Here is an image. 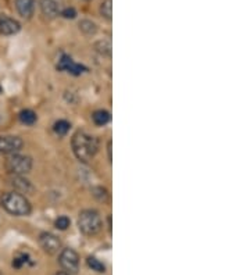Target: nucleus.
I'll list each match as a JSON object with an SVG mask.
<instances>
[{
	"instance_id": "obj_20",
	"label": "nucleus",
	"mask_w": 250,
	"mask_h": 275,
	"mask_svg": "<svg viewBox=\"0 0 250 275\" xmlns=\"http://www.w3.org/2000/svg\"><path fill=\"white\" fill-rule=\"evenodd\" d=\"M55 225L57 229H60V231H65V229L69 227V218L68 217H65V215H62V217H59V218L56 220Z\"/></svg>"
},
{
	"instance_id": "obj_7",
	"label": "nucleus",
	"mask_w": 250,
	"mask_h": 275,
	"mask_svg": "<svg viewBox=\"0 0 250 275\" xmlns=\"http://www.w3.org/2000/svg\"><path fill=\"white\" fill-rule=\"evenodd\" d=\"M39 245L48 255H56L62 249V241L50 232H42L39 235Z\"/></svg>"
},
{
	"instance_id": "obj_16",
	"label": "nucleus",
	"mask_w": 250,
	"mask_h": 275,
	"mask_svg": "<svg viewBox=\"0 0 250 275\" xmlns=\"http://www.w3.org/2000/svg\"><path fill=\"white\" fill-rule=\"evenodd\" d=\"M79 29H81L85 35H93L96 34L97 31L96 24L89 20L81 21V22H79Z\"/></svg>"
},
{
	"instance_id": "obj_14",
	"label": "nucleus",
	"mask_w": 250,
	"mask_h": 275,
	"mask_svg": "<svg viewBox=\"0 0 250 275\" xmlns=\"http://www.w3.org/2000/svg\"><path fill=\"white\" fill-rule=\"evenodd\" d=\"M95 49L99 55L110 57L111 56V43L110 41H99L95 43Z\"/></svg>"
},
{
	"instance_id": "obj_23",
	"label": "nucleus",
	"mask_w": 250,
	"mask_h": 275,
	"mask_svg": "<svg viewBox=\"0 0 250 275\" xmlns=\"http://www.w3.org/2000/svg\"><path fill=\"white\" fill-rule=\"evenodd\" d=\"M60 14H62L64 18H71V20H72V18H75L76 11L74 7H67V8H64Z\"/></svg>"
},
{
	"instance_id": "obj_26",
	"label": "nucleus",
	"mask_w": 250,
	"mask_h": 275,
	"mask_svg": "<svg viewBox=\"0 0 250 275\" xmlns=\"http://www.w3.org/2000/svg\"><path fill=\"white\" fill-rule=\"evenodd\" d=\"M0 93H1V86H0Z\"/></svg>"
},
{
	"instance_id": "obj_2",
	"label": "nucleus",
	"mask_w": 250,
	"mask_h": 275,
	"mask_svg": "<svg viewBox=\"0 0 250 275\" xmlns=\"http://www.w3.org/2000/svg\"><path fill=\"white\" fill-rule=\"evenodd\" d=\"M0 203L7 213L15 215V217H27L32 211L29 200L18 192L4 193Z\"/></svg>"
},
{
	"instance_id": "obj_22",
	"label": "nucleus",
	"mask_w": 250,
	"mask_h": 275,
	"mask_svg": "<svg viewBox=\"0 0 250 275\" xmlns=\"http://www.w3.org/2000/svg\"><path fill=\"white\" fill-rule=\"evenodd\" d=\"M93 196H95L96 199L100 200V202H104V200L109 198V193H107V191H106L104 188L99 186V188H95V189H93Z\"/></svg>"
},
{
	"instance_id": "obj_6",
	"label": "nucleus",
	"mask_w": 250,
	"mask_h": 275,
	"mask_svg": "<svg viewBox=\"0 0 250 275\" xmlns=\"http://www.w3.org/2000/svg\"><path fill=\"white\" fill-rule=\"evenodd\" d=\"M22 144L24 142L20 137H0V154H15L22 149Z\"/></svg>"
},
{
	"instance_id": "obj_12",
	"label": "nucleus",
	"mask_w": 250,
	"mask_h": 275,
	"mask_svg": "<svg viewBox=\"0 0 250 275\" xmlns=\"http://www.w3.org/2000/svg\"><path fill=\"white\" fill-rule=\"evenodd\" d=\"M15 8L24 18H29L35 10V0H15Z\"/></svg>"
},
{
	"instance_id": "obj_24",
	"label": "nucleus",
	"mask_w": 250,
	"mask_h": 275,
	"mask_svg": "<svg viewBox=\"0 0 250 275\" xmlns=\"http://www.w3.org/2000/svg\"><path fill=\"white\" fill-rule=\"evenodd\" d=\"M109 158H110V161H111V142H109Z\"/></svg>"
},
{
	"instance_id": "obj_9",
	"label": "nucleus",
	"mask_w": 250,
	"mask_h": 275,
	"mask_svg": "<svg viewBox=\"0 0 250 275\" xmlns=\"http://www.w3.org/2000/svg\"><path fill=\"white\" fill-rule=\"evenodd\" d=\"M11 186L15 189V192L21 193V195H29L35 191L34 185L31 184V181L25 178V175H13L11 178Z\"/></svg>"
},
{
	"instance_id": "obj_3",
	"label": "nucleus",
	"mask_w": 250,
	"mask_h": 275,
	"mask_svg": "<svg viewBox=\"0 0 250 275\" xmlns=\"http://www.w3.org/2000/svg\"><path fill=\"white\" fill-rule=\"evenodd\" d=\"M78 227H79V231L83 235L93 236V235H97L102 231L103 221H102V217H100V214L97 213L96 210L88 208V210H83V211L79 213Z\"/></svg>"
},
{
	"instance_id": "obj_17",
	"label": "nucleus",
	"mask_w": 250,
	"mask_h": 275,
	"mask_svg": "<svg viewBox=\"0 0 250 275\" xmlns=\"http://www.w3.org/2000/svg\"><path fill=\"white\" fill-rule=\"evenodd\" d=\"M69 128H71V125H69L68 121H65V120H59L57 123L53 127V130L57 135H65L67 132L69 131Z\"/></svg>"
},
{
	"instance_id": "obj_8",
	"label": "nucleus",
	"mask_w": 250,
	"mask_h": 275,
	"mask_svg": "<svg viewBox=\"0 0 250 275\" xmlns=\"http://www.w3.org/2000/svg\"><path fill=\"white\" fill-rule=\"evenodd\" d=\"M57 69L60 71H67L72 75H81L82 72L86 71V67H83L81 64L75 63L69 56H62V59L59 60V64H57Z\"/></svg>"
},
{
	"instance_id": "obj_4",
	"label": "nucleus",
	"mask_w": 250,
	"mask_h": 275,
	"mask_svg": "<svg viewBox=\"0 0 250 275\" xmlns=\"http://www.w3.org/2000/svg\"><path fill=\"white\" fill-rule=\"evenodd\" d=\"M6 170L11 175H27L32 170V158L24 154H10L6 160Z\"/></svg>"
},
{
	"instance_id": "obj_10",
	"label": "nucleus",
	"mask_w": 250,
	"mask_h": 275,
	"mask_svg": "<svg viewBox=\"0 0 250 275\" xmlns=\"http://www.w3.org/2000/svg\"><path fill=\"white\" fill-rule=\"evenodd\" d=\"M21 29V25L18 21H15L14 18L10 17H0V35H14L17 34Z\"/></svg>"
},
{
	"instance_id": "obj_5",
	"label": "nucleus",
	"mask_w": 250,
	"mask_h": 275,
	"mask_svg": "<svg viewBox=\"0 0 250 275\" xmlns=\"http://www.w3.org/2000/svg\"><path fill=\"white\" fill-rule=\"evenodd\" d=\"M59 263H60L62 269L64 270V273L69 275L76 274L79 270V257L76 255L75 250H72V249H62V253L59 256Z\"/></svg>"
},
{
	"instance_id": "obj_25",
	"label": "nucleus",
	"mask_w": 250,
	"mask_h": 275,
	"mask_svg": "<svg viewBox=\"0 0 250 275\" xmlns=\"http://www.w3.org/2000/svg\"><path fill=\"white\" fill-rule=\"evenodd\" d=\"M56 275H69V274H67V273H64V271H62V273H57V274Z\"/></svg>"
},
{
	"instance_id": "obj_27",
	"label": "nucleus",
	"mask_w": 250,
	"mask_h": 275,
	"mask_svg": "<svg viewBox=\"0 0 250 275\" xmlns=\"http://www.w3.org/2000/svg\"><path fill=\"white\" fill-rule=\"evenodd\" d=\"M86 1H88V0H86Z\"/></svg>"
},
{
	"instance_id": "obj_19",
	"label": "nucleus",
	"mask_w": 250,
	"mask_h": 275,
	"mask_svg": "<svg viewBox=\"0 0 250 275\" xmlns=\"http://www.w3.org/2000/svg\"><path fill=\"white\" fill-rule=\"evenodd\" d=\"M88 266H89L93 271H97V273H104V271H106V266H104L100 260L95 259V257H89V259H88Z\"/></svg>"
},
{
	"instance_id": "obj_21",
	"label": "nucleus",
	"mask_w": 250,
	"mask_h": 275,
	"mask_svg": "<svg viewBox=\"0 0 250 275\" xmlns=\"http://www.w3.org/2000/svg\"><path fill=\"white\" fill-rule=\"evenodd\" d=\"M28 260H29V256L21 253V255L17 256V257L13 260V267L14 269H21L24 264H27Z\"/></svg>"
},
{
	"instance_id": "obj_1",
	"label": "nucleus",
	"mask_w": 250,
	"mask_h": 275,
	"mask_svg": "<svg viewBox=\"0 0 250 275\" xmlns=\"http://www.w3.org/2000/svg\"><path fill=\"white\" fill-rule=\"evenodd\" d=\"M71 146L75 157L82 163H88L95 157V154L99 150V140L96 137L90 135L88 132L78 131L72 135Z\"/></svg>"
},
{
	"instance_id": "obj_15",
	"label": "nucleus",
	"mask_w": 250,
	"mask_h": 275,
	"mask_svg": "<svg viewBox=\"0 0 250 275\" xmlns=\"http://www.w3.org/2000/svg\"><path fill=\"white\" fill-rule=\"evenodd\" d=\"M18 117H20L21 123L25 125H34L38 120L36 114L32 110H22Z\"/></svg>"
},
{
	"instance_id": "obj_13",
	"label": "nucleus",
	"mask_w": 250,
	"mask_h": 275,
	"mask_svg": "<svg viewBox=\"0 0 250 275\" xmlns=\"http://www.w3.org/2000/svg\"><path fill=\"white\" fill-rule=\"evenodd\" d=\"M92 120H93V123L96 125L103 127V125H106L110 121V113L106 110H96L92 114Z\"/></svg>"
},
{
	"instance_id": "obj_11",
	"label": "nucleus",
	"mask_w": 250,
	"mask_h": 275,
	"mask_svg": "<svg viewBox=\"0 0 250 275\" xmlns=\"http://www.w3.org/2000/svg\"><path fill=\"white\" fill-rule=\"evenodd\" d=\"M41 10L43 15H46L48 18H55L62 13L59 0H42Z\"/></svg>"
},
{
	"instance_id": "obj_18",
	"label": "nucleus",
	"mask_w": 250,
	"mask_h": 275,
	"mask_svg": "<svg viewBox=\"0 0 250 275\" xmlns=\"http://www.w3.org/2000/svg\"><path fill=\"white\" fill-rule=\"evenodd\" d=\"M100 14L103 15L106 20H111L113 15V0H104L100 6Z\"/></svg>"
}]
</instances>
